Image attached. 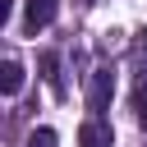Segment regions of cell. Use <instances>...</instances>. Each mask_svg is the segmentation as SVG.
Here are the masks:
<instances>
[{
	"mask_svg": "<svg viewBox=\"0 0 147 147\" xmlns=\"http://www.w3.org/2000/svg\"><path fill=\"white\" fill-rule=\"evenodd\" d=\"M110 142H115L110 124H106L101 115H87V119H83V129H78V147H110Z\"/></svg>",
	"mask_w": 147,
	"mask_h": 147,
	"instance_id": "obj_2",
	"label": "cell"
},
{
	"mask_svg": "<svg viewBox=\"0 0 147 147\" xmlns=\"http://www.w3.org/2000/svg\"><path fill=\"white\" fill-rule=\"evenodd\" d=\"M142 46H147V32H142Z\"/></svg>",
	"mask_w": 147,
	"mask_h": 147,
	"instance_id": "obj_8",
	"label": "cell"
},
{
	"mask_svg": "<svg viewBox=\"0 0 147 147\" xmlns=\"http://www.w3.org/2000/svg\"><path fill=\"white\" fill-rule=\"evenodd\" d=\"M28 147H60V138H55V129H32Z\"/></svg>",
	"mask_w": 147,
	"mask_h": 147,
	"instance_id": "obj_6",
	"label": "cell"
},
{
	"mask_svg": "<svg viewBox=\"0 0 147 147\" xmlns=\"http://www.w3.org/2000/svg\"><path fill=\"white\" fill-rule=\"evenodd\" d=\"M110 92H115V74H110V69H96V74H92V83H87V110H92V115H101V110H106V101H110Z\"/></svg>",
	"mask_w": 147,
	"mask_h": 147,
	"instance_id": "obj_1",
	"label": "cell"
},
{
	"mask_svg": "<svg viewBox=\"0 0 147 147\" xmlns=\"http://www.w3.org/2000/svg\"><path fill=\"white\" fill-rule=\"evenodd\" d=\"M133 115H138V124L147 129V74H142L138 87H133Z\"/></svg>",
	"mask_w": 147,
	"mask_h": 147,
	"instance_id": "obj_5",
	"label": "cell"
},
{
	"mask_svg": "<svg viewBox=\"0 0 147 147\" xmlns=\"http://www.w3.org/2000/svg\"><path fill=\"white\" fill-rule=\"evenodd\" d=\"M41 74H46V83L60 92V74H55V55H41Z\"/></svg>",
	"mask_w": 147,
	"mask_h": 147,
	"instance_id": "obj_7",
	"label": "cell"
},
{
	"mask_svg": "<svg viewBox=\"0 0 147 147\" xmlns=\"http://www.w3.org/2000/svg\"><path fill=\"white\" fill-rule=\"evenodd\" d=\"M55 9H60V0H28V9H23V23L37 32V28H46V23L55 18Z\"/></svg>",
	"mask_w": 147,
	"mask_h": 147,
	"instance_id": "obj_3",
	"label": "cell"
},
{
	"mask_svg": "<svg viewBox=\"0 0 147 147\" xmlns=\"http://www.w3.org/2000/svg\"><path fill=\"white\" fill-rule=\"evenodd\" d=\"M0 87H5V96H14V92L23 87V64H18V60H5V69H0Z\"/></svg>",
	"mask_w": 147,
	"mask_h": 147,
	"instance_id": "obj_4",
	"label": "cell"
}]
</instances>
